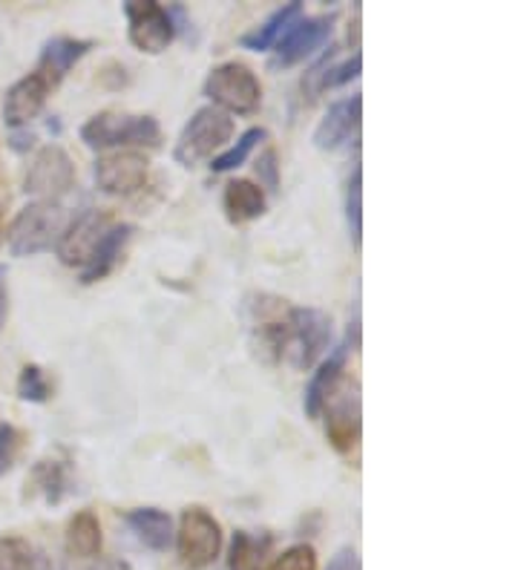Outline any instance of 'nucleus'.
Here are the masks:
<instances>
[{"label": "nucleus", "mask_w": 518, "mask_h": 570, "mask_svg": "<svg viewBox=\"0 0 518 570\" xmlns=\"http://www.w3.org/2000/svg\"><path fill=\"white\" fill-rule=\"evenodd\" d=\"M248 308L256 346L268 361H285L291 368L305 372L332 343V317L320 308L289 306L268 294L254 297Z\"/></svg>", "instance_id": "nucleus-1"}, {"label": "nucleus", "mask_w": 518, "mask_h": 570, "mask_svg": "<svg viewBox=\"0 0 518 570\" xmlns=\"http://www.w3.org/2000/svg\"><path fill=\"white\" fill-rule=\"evenodd\" d=\"M81 141L92 150L107 147H159L162 127L153 116L130 112H98L81 127Z\"/></svg>", "instance_id": "nucleus-2"}, {"label": "nucleus", "mask_w": 518, "mask_h": 570, "mask_svg": "<svg viewBox=\"0 0 518 570\" xmlns=\"http://www.w3.org/2000/svg\"><path fill=\"white\" fill-rule=\"evenodd\" d=\"M63 230V208L58 203H29L7 230L12 257H35L58 243Z\"/></svg>", "instance_id": "nucleus-3"}, {"label": "nucleus", "mask_w": 518, "mask_h": 570, "mask_svg": "<svg viewBox=\"0 0 518 570\" xmlns=\"http://www.w3.org/2000/svg\"><path fill=\"white\" fill-rule=\"evenodd\" d=\"M205 96L219 107L222 112H236V116H251L263 105V83L251 67L240 61L219 63L207 72Z\"/></svg>", "instance_id": "nucleus-4"}, {"label": "nucleus", "mask_w": 518, "mask_h": 570, "mask_svg": "<svg viewBox=\"0 0 518 570\" xmlns=\"http://www.w3.org/2000/svg\"><path fill=\"white\" fill-rule=\"evenodd\" d=\"M231 136H234V119L228 112H222L214 105L202 107L179 132V141L173 147V159L182 167L199 165L202 159L214 156Z\"/></svg>", "instance_id": "nucleus-5"}, {"label": "nucleus", "mask_w": 518, "mask_h": 570, "mask_svg": "<svg viewBox=\"0 0 518 570\" xmlns=\"http://www.w3.org/2000/svg\"><path fill=\"white\" fill-rule=\"evenodd\" d=\"M176 548L187 570H205L216 562L222 550V528L205 508L182 510Z\"/></svg>", "instance_id": "nucleus-6"}, {"label": "nucleus", "mask_w": 518, "mask_h": 570, "mask_svg": "<svg viewBox=\"0 0 518 570\" xmlns=\"http://www.w3.org/2000/svg\"><path fill=\"white\" fill-rule=\"evenodd\" d=\"M76 185V165L61 145H43L35 154L23 179V194L38 196V203H58Z\"/></svg>", "instance_id": "nucleus-7"}, {"label": "nucleus", "mask_w": 518, "mask_h": 570, "mask_svg": "<svg viewBox=\"0 0 518 570\" xmlns=\"http://www.w3.org/2000/svg\"><path fill=\"white\" fill-rule=\"evenodd\" d=\"M127 23H130V43L138 52L147 56H159L176 38V21H173L170 9L153 3V0H130L125 3Z\"/></svg>", "instance_id": "nucleus-8"}, {"label": "nucleus", "mask_w": 518, "mask_h": 570, "mask_svg": "<svg viewBox=\"0 0 518 570\" xmlns=\"http://www.w3.org/2000/svg\"><path fill=\"white\" fill-rule=\"evenodd\" d=\"M325 439L334 446V452L340 455H349V452L358 450L360 441V395L358 383L352 386H338L332 392V397L325 401Z\"/></svg>", "instance_id": "nucleus-9"}, {"label": "nucleus", "mask_w": 518, "mask_h": 570, "mask_svg": "<svg viewBox=\"0 0 518 570\" xmlns=\"http://www.w3.org/2000/svg\"><path fill=\"white\" fill-rule=\"evenodd\" d=\"M113 228V216L104 210H84L72 223L63 225L61 237L56 243V254L69 268H84L101 237Z\"/></svg>", "instance_id": "nucleus-10"}, {"label": "nucleus", "mask_w": 518, "mask_h": 570, "mask_svg": "<svg viewBox=\"0 0 518 570\" xmlns=\"http://www.w3.org/2000/svg\"><path fill=\"white\" fill-rule=\"evenodd\" d=\"M98 190L110 196H130L145 188L150 176V159L136 150H121V154L101 156L92 167Z\"/></svg>", "instance_id": "nucleus-11"}, {"label": "nucleus", "mask_w": 518, "mask_h": 570, "mask_svg": "<svg viewBox=\"0 0 518 570\" xmlns=\"http://www.w3.org/2000/svg\"><path fill=\"white\" fill-rule=\"evenodd\" d=\"M334 14H317V18H300L294 27L280 38L276 43V56L271 61L274 70L280 67H294V63L305 61L309 56H314L320 47H323L329 38H332V29H334Z\"/></svg>", "instance_id": "nucleus-12"}, {"label": "nucleus", "mask_w": 518, "mask_h": 570, "mask_svg": "<svg viewBox=\"0 0 518 570\" xmlns=\"http://www.w3.org/2000/svg\"><path fill=\"white\" fill-rule=\"evenodd\" d=\"M47 96L49 83L38 72H29L21 81H14L7 90V96H3V121H7L9 130L27 127L43 110Z\"/></svg>", "instance_id": "nucleus-13"}, {"label": "nucleus", "mask_w": 518, "mask_h": 570, "mask_svg": "<svg viewBox=\"0 0 518 570\" xmlns=\"http://www.w3.org/2000/svg\"><path fill=\"white\" fill-rule=\"evenodd\" d=\"M360 116H363V98L360 96L334 101V105L329 107V112L320 119L314 136H311V139H314V147H317V150H325V154L343 147L345 141L358 132Z\"/></svg>", "instance_id": "nucleus-14"}, {"label": "nucleus", "mask_w": 518, "mask_h": 570, "mask_svg": "<svg viewBox=\"0 0 518 570\" xmlns=\"http://www.w3.org/2000/svg\"><path fill=\"white\" fill-rule=\"evenodd\" d=\"M345 361H349V343H340V346H334L332 352H329V357L320 363L317 372L311 375L309 386H305V395H303L305 415L320 417L325 401L332 397V392L338 390L340 381H343Z\"/></svg>", "instance_id": "nucleus-15"}, {"label": "nucleus", "mask_w": 518, "mask_h": 570, "mask_svg": "<svg viewBox=\"0 0 518 570\" xmlns=\"http://www.w3.org/2000/svg\"><path fill=\"white\" fill-rule=\"evenodd\" d=\"M96 47L92 41H84V38H67V36H58V38H49L41 49V58H38V76H43V81L49 87H56L67 78V72L81 61L90 49Z\"/></svg>", "instance_id": "nucleus-16"}, {"label": "nucleus", "mask_w": 518, "mask_h": 570, "mask_svg": "<svg viewBox=\"0 0 518 570\" xmlns=\"http://www.w3.org/2000/svg\"><path fill=\"white\" fill-rule=\"evenodd\" d=\"M133 230L136 228L127 223L113 225V228L101 237V243L96 245V250L90 254V259H87V265L81 268V277L78 279H81L84 285H92L98 283V279L107 277V274H113V268H116L121 254H125L127 243H130Z\"/></svg>", "instance_id": "nucleus-17"}, {"label": "nucleus", "mask_w": 518, "mask_h": 570, "mask_svg": "<svg viewBox=\"0 0 518 570\" xmlns=\"http://www.w3.org/2000/svg\"><path fill=\"white\" fill-rule=\"evenodd\" d=\"M222 205H225L231 223L245 225L265 214V190L251 179H234L225 185Z\"/></svg>", "instance_id": "nucleus-18"}, {"label": "nucleus", "mask_w": 518, "mask_h": 570, "mask_svg": "<svg viewBox=\"0 0 518 570\" xmlns=\"http://www.w3.org/2000/svg\"><path fill=\"white\" fill-rule=\"evenodd\" d=\"M303 18V3L300 0H291V3H285V7L276 9L274 14H271L268 21L263 23V27L251 29V32H245V36L240 38V43L245 49H251V52H268L271 47H276L280 43V38L289 32L294 23Z\"/></svg>", "instance_id": "nucleus-19"}, {"label": "nucleus", "mask_w": 518, "mask_h": 570, "mask_svg": "<svg viewBox=\"0 0 518 570\" xmlns=\"http://www.w3.org/2000/svg\"><path fill=\"white\" fill-rule=\"evenodd\" d=\"M138 542L150 550H167L173 542V519L159 508H136L125 515Z\"/></svg>", "instance_id": "nucleus-20"}, {"label": "nucleus", "mask_w": 518, "mask_h": 570, "mask_svg": "<svg viewBox=\"0 0 518 570\" xmlns=\"http://www.w3.org/2000/svg\"><path fill=\"white\" fill-rule=\"evenodd\" d=\"M63 544H67L69 557L78 559H92L101 553L104 535H101V522L92 510H81L69 519L67 535H63Z\"/></svg>", "instance_id": "nucleus-21"}, {"label": "nucleus", "mask_w": 518, "mask_h": 570, "mask_svg": "<svg viewBox=\"0 0 518 570\" xmlns=\"http://www.w3.org/2000/svg\"><path fill=\"white\" fill-rule=\"evenodd\" d=\"M27 488H32L35 493H41L47 504H58L72 490L69 464L67 461H38L32 475L27 479Z\"/></svg>", "instance_id": "nucleus-22"}, {"label": "nucleus", "mask_w": 518, "mask_h": 570, "mask_svg": "<svg viewBox=\"0 0 518 570\" xmlns=\"http://www.w3.org/2000/svg\"><path fill=\"white\" fill-rule=\"evenodd\" d=\"M268 548L271 539H256L245 530H236L231 542V570H263Z\"/></svg>", "instance_id": "nucleus-23"}, {"label": "nucleus", "mask_w": 518, "mask_h": 570, "mask_svg": "<svg viewBox=\"0 0 518 570\" xmlns=\"http://www.w3.org/2000/svg\"><path fill=\"white\" fill-rule=\"evenodd\" d=\"M345 219H349V239L352 248L360 250L363 245V174L354 167L345 185Z\"/></svg>", "instance_id": "nucleus-24"}, {"label": "nucleus", "mask_w": 518, "mask_h": 570, "mask_svg": "<svg viewBox=\"0 0 518 570\" xmlns=\"http://www.w3.org/2000/svg\"><path fill=\"white\" fill-rule=\"evenodd\" d=\"M265 136H268V132H265V127H251V130H245L234 147H228L225 154L216 156V159L211 161V170H214V174H228V170L242 167L245 161H248V156L254 154V147L260 145Z\"/></svg>", "instance_id": "nucleus-25"}, {"label": "nucleus", "mask_w": 518, "mask_h": 570, "mask_svg": "<svg viewBox=\"0 0 518 570\" xmlns=\"http://www.w3.org/2000/svg\"><path fill=\"white\" fill-rule=\"evenodd\" d=\"M18 397L27 401V404H47L52 397V383H49L47 372L41 366H29L21 368V377H18Z\"/></svg>", "instance_id": "nucleus-26"}, {"label": "nucleus", "mask_w": 518, "mask_h": 570, "mask_svg": "<svg viewBox=\"0 0 518 570\" xmlns=\"http://www.w3.org/2000/svg\"><path fill=\"white\" fill-rule=\"evenodd\" d=\"M38 550L21 535H0V570H29Z\"/></svg>", "instance_id": "nucleus-27"}, {"label": "nucleus", "mask_w": 518, "mask_h": 570, "mask_svg": "<svg viewBox=\"0 0 518 570\" xmlns=\"http://www.w3.org/2000/svg\"><path fill=\"white\" fill-rule=\"evenodd\" d=\"M271 570H317V553L311 544H294L271 564Z\"/></svg>", "instance_id": "nucleus-28"}, {"label": "nucleus", "mask_w": 518, "mask_h": 570, "mask_svg": "<svg viewBox=\"0 0 518 570\" xmlns=\"http://www.w3.org/2000/svg\"><path fill=\"white\" fill-rule=\"evenodd\" d=\"M21 450V432L12 424H0V475H7L12 470L14 459Z\"/></svg>", "instance_id": "nucleus-29"}, {"label": "nucleus", "mask_w": 518, "mask_h": 570, "mask_svg": "<svg viewBox=\"0 0 518 570\" xmlns=\"http://www.w3.org/2000/svg\"><path fill=\"white\" fill-rule=\"evenodd\" d=\"M256 174H260V181H263L268 190L280 188V165H276V150H271L268 147V150L260 156V161H256ZM263 185H260V188H263Z\"/></svg>", "instance_id": "nucleus-30"}, {"label": "nucleus", "mask_w": 518, "mask_h": 570, "mask_svg": "<svg viewBox=\"0 0 518 570\" xmlns=\"http://www.w3.org/2000/svg\"><path fill=\"white\" fill-rule=\"evenodd\" d=\"M9 147L14 154H29L35 147V132L27 127H18V130H9Z\"/></svg>", "instance_id": "nucleus-31"}, {"label": "nucleus", "mask_w": 518, "mask_h": 570, "mask_svg": "<svg viewBox=\"0 0 518 570\" xmlns=\"http://www.w3.org/2000/svg\"><path fill=\"white\" fill-rule=\"evenodd\" d=\"M325 570H360V559L354 548H340Z\"/></svg>", "instance_id": "nucleus-32"}, {"label": "nucleus", "mask_w": 518, "mask_h": 570, "mask_svg": "<svg viewBox=\"0 0 518 570\" xmlns=\"http://www.w3.org/2000/svg\"><path fill=\"white\" fill-rule=\"evenodd\" d=\"M9 321V268L0 265V332Z\"/></svg>", "instance_id": "nucleus-33"}, {"label": "nucleus", "mask_w": 518, "mask_h": 570, "mask_svg": "<svg viewBox=\"0 0 518 570\" xmlns=\"http://www.w3.org/2000/svg\"><path fill=\"white\" fill-rule=\"evenodd\" d=\"M90 570H133V568L127 562H121V559H104V562L92 564Z\"/></svg>", "instance_id": "nucleus-34"}, {"label": "nucleus", "mask_w": 518, "mask_h": 570, "mask_svg": "<svg viewBox=\"0 0 518 570\" xmlns=\"http://www.w3.org/2000/svg\"><path fill=\"white\" fill-rule=\"evenodd\" d=\"M29 570H52V562H49V557L43 553V550H38L32 559V564H29Z\"/></svg>", "instance_id": "nucleus-35"}, {"label": "nucleus", "mask_w": 518, "mask_h": 570, "mask_svg": "<svg viewBox=\"0 0 518 570\" xmlns=\"http://www.w3.org/2000/svg\"><path fill=\"white\" fill-rule=\"evenodd\" d=\"M0 237H3V208H0Z\"/></svg>", "instance_id": "nucleus-36"}]
</instances>
